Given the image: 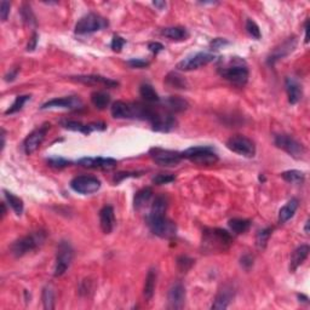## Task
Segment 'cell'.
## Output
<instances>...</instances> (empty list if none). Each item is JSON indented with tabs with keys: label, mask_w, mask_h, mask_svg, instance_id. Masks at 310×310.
Masks as SVG:
<instances>
[{
	"label": "cell",
	"mask_w": 310,
	"mask_h": 310,
	"mask_svg": "<svg viewBox=\"0 0 310 310\" xmlns=\"http://www.w3.org/2000/svg\"><path fill=\"white\" fill-rule=\"evenodd\" d=\"M5 137H6V131L4 129H1V152L5 148Z\"/></svg>",
	"instance_id": "6f0895ef"
},
{
	"label": "cell",
	"mask_w": 310,
	"mask_h": 310,
	"mask_svg": "<svg viewBox=\"0 0 310 310\" xmlns=\"http://www.w3.org/2000/svg\"><path fill=\"white\" fill-rule=\"evenodd\" d=\"M50 129V124H44L39 129H35L33 132L29 133L23 142V151L27 155L33 154L38 151L42 143L44 142L45 136Z\"/></svg>",
	"instance_id": "4fadbf2b"
},
{
	"label": "cell",
	"mask_w": 310,
	"mask_h": 310,
	"mask_svg": "<svg viewBox=\"0 0 310 310\" xmlns=\"http://www.w3.org/2000/svg\"><path fill=\"white\" fill-rule=\"evenodd\" d=\"M168 206V200L165 195H157L155 198L153 204H152L151 211H149V217H156V216H165Z\"/></svg>",
	"instance_id": "f1b7e54d"
},
{
	"label": "cell",
	"mask_w": 310,
	"mask_h": 310,
	"mask_svg": "<svg viewBox=\"0 0 310 310\" xmlns=\"http://www.w3.org/2000/svg\"><path fill=\"white\" fill-rule=\"evenodd\" d=\"M125 44H126V40L124 39V38H121L120 35H114L113 39H111V43H110V48L111 50L115 51V52H120L121 49L124 48Z\"/></svg>",
	"instance_id": "bcb514c9"
},
{
	"label": "cell",
	"mask_w": 310,
	"mask_h": 310,
	"mask_svg": "<svg viewBox=\"0 0 310 310\" xmlns=\"http://www.w3.org/2000/svg\"><path fill=\"white\" fill-rule=\"evenodd\" d=\"M161 34L164 37L168 38L171 40H184L188 37V32L184 27H167L161 31Z\"/></svg>",
	"instance_id": "1f68e13d"
},
{
	"label": "cell",
	"mask_w": 310,
	"mask_h": 310,
	"mask_svg": "<svg viewBox=\"0 0 310 310\" xmlns=\"http://www.w3.org/2000/svg\"><path fill=\"white\" fill-rule=\"evenodd\" d=\"M69 79L73 81H77V83L84 84V85H103L105 88H116L119 85L116 80L99 74L75 75V77H70Z\"/></svg>",
	"instance_id": "ac0fdd59"
},
{
	"label": "cell",
	"mask_w": 310,
	"mask_h": 310,
	"mask_svg": "<svg viewBox=\"0 0 310 310\" xmlns=\"http://www.w3.org/2000/svg\"><path fill=\"white\" fill-rule=\"evenodd\" d=\"M70 188L79 194L90 195L99 192L101 181L94 176H78L70 181Z\"/></svg>",
	"instance_id": "7c38bea8"
},
{
	"label": "cell",
	"mask_w": 310,
	"mask_h": 310,
	"mask_svg": "<svg viewBox=\"0 0 310 310\" xmlns=\"http://www.w3.org/2000/svg\"><path fill=\"white\" fill-rule=\"evenodd\" d=\"M149 156L156 165L165 167L177 166L179 162L182 161L183 156L182 153L176 151H170V149L159 148V147H154L149 151Z\"/></svg>",
	"instance_id": "52a82bcc"
},
{
	"label": "cell",
	"mask_w": 310,
	"mask_h": 310,
	"mask_svg": "<svg viewBox=\"0 0 310 310\" xmlns=\"http://www.w3.org/2000/svg\"><path fill=\"white\" fill-rule=\"evenodd\" d=\"M4 197L5 199H6V203L9 204L10 207L12 208L13 212H15L17 216H21L23 212V200L21 199V198L16 197L15 194H12L11 192H9V190H5L4 189Z\"/></svg>",
	"instance_id": "d6a6232c"
},
{
	"label": "cell",
	"mask_w": 310,
	"mask_h": 310,
	"mask_svg": "<svg viewBox=\"0 0 310 310\" xmlns=\"http://www.w3.org/2000/svg\"><path fill=\"white\" fill-rule=\"evenodd\" d=\"M152 197H153V190H152V188H143L138 190L136 193L135 198H133V207H135V210L140 211L141 208H143L151 201Z\"/></svg>",
	"instance_id": "f546056e"
},
{
	"label": "cell",
	"mask_w": 310,
	"mask_h": 310,
	"mask_svg": "<svg viewBox=\"0 0 310 310\" xmlns=\"http://www.w3.org/2000/svg\"><path fill=\"white\" fill-rule=\"evenodd\" d=\"M38 39H39V35H38V33H35L34 32L33 35H32V38L29 39L28 45H27V51H28V52H32V51H34L35 49H37Z\"/></svg>",
	"instance_id": "f5cc1de1"
},
{
	"label": "cell",
	"mask_w": 310,
	"mask_h": 310,
	"mask_svg": "<svg viewBox=\"0 0 310 310\" xmlns=\"http://www.w3.org/2000/svg\"><path fill=\"white\" fill-rule=\"evenodd\" d=\"M73 256H74V252H73L70 244L68 241H61L58 245V249H57L53 276L58 277L66 273L67 269L70 266V263H72Z\"/></svg>",
	"instance_id": "9c48e42d"
},
{
	"label": "cell",
	"mask_w": 310,
	"mask_h": 310,
	"mask_svg": "<svg viewBox=\"0 0 310 310\" xmlns=\"http://www.w3.org/2000/svg\"><path fill=\"white\" fill-rule=\"evenodd\" d=\"M221 75L233 85L243 88L249 81L250 72L244 59L233 57L229 62V66L222 68Z\"/></svg>",
	"instance_id": "3957f363"
},
{
	"label": "cell",
	"mask_w": 310,
	"mask_h": 310,
	"mask_svg": "<svg viewBox=\"0 0 310 310\" xmlns=\"http://www.w3.org/2000/svg\"><path fill=\"white\" fill-rule=\"evenodd\" d=\"M165 83H166L168 86H171V88L178 90H184L188 86V83H187L186 79L176 72L168 73L166 78H165Z\"/></svg>",
	"instance_id": "e575fe53"
},
{
	"label": "cell",
	"mask_w": 310,
	"mask_h": 310,
	"mask_svg": "<svg viewBox=\"0 0 310 310\" xmlns=\"http://www.w3.org/2000/svg\"><path fill=\"white\" fill-rule=\"evenodd\" d=\"M271 233H273V228H265V229L259 230L257 233V235H256V244H257L259 249H265L269 238L271 236Z\"/></svg>",
	"instance_id": "ab89813d"
},
{
	"label": "cell",
	"mask_w": 310,
	"mask_h": 310,
	"mask_svg": "<svg viewBox=\"0 0 310 310\" xmlns=\"http://www.w3.org/2000/svg\"><path fill=\"white\" fill-rule=\"evenodd\" d=\"M299 205V201L296 198L291 199L285 206H282L279 211V223L284 224L287 221H290L293 216H295L296 211H297Z\"/></svg>",
	"instance_id": "4316f807"
},
{
	"label": "cell",
	"mask_w": 310,
	"mask_h": 310,
	"mask_svg": "<svg viewBox=\"0 0 310 310\" xmlns=\"http://www.w3.org/2000/svg\"><path fill=\"white\" fill-rule=\"evenodd\" d=\"M285 89H286L288 102L291 104H297L303 96V90L297 79L288 77L285 80Z\"/></svg>",
	"instance_id": "603a6c76"
},
{
	"label": "cell",
	"mask_w": 310,
	"mask_h": 310,
	"mask_svg": "<svg viewBox=\"0 0 310 310\" xmlns=\"http://www.w3.org/2000/svg\"><path fill=\"white\" fill-rule=\"evenodd\" d=\"M259 181H260V182H264V181H265L264 176H259Z\"/></svg>",
	"instance_id": "6125c7cd"
},
{
	"label": "cell",
	"mask_w": 310,
	"mask_h": 310,
	"mask_svg": "<svg viewBox=\"0 0 310 310\" xmlns=\"http://www.w3.org/2000/svg\"><path fill=\"white\" fill-rule=\"evenodd\" d=\"M240 264L243 268L246 269V270H249V269L254 265V258H252V256H250V255L243 256L240 259Z\"/></svg>",
	"instance_id": "816d5d0a"
},
{
	"label": "cell",
	"mask_w": 310,
	"mask_h": 310,
	"mask_svg": "<svg viewBox=\"0 0 310 310\" xmlns=\"http://www.w3.org/2000/svg\"><path fill=\"white\" fill-rule=\"evenodd\" d=\"M175 175H171V173H159L153 178V183L156 186H162V184H168L175 182Z\"/></svg>",
	"instance_id": "f6af8a7d"
},
{
	"label": "cell",
	"mask_w": 310,
	"mask_h": 310,
	"mask_svg": "<svg viewBox=\"0 0 310 310\" xmlns=\"http://www.w3.org/2000/svg\"><path fill=\"white\" fill-rule=\"evenodd\" d=\"M111 115L115 119H133V105L132 103L116 101L111 104Z\"/></svg>",
	"instance_id": "cb8c5ba5"
},
{
	"label": "cell",
	"mask_w": 310,
	"mask_h": 310,
	"mask_svg": "<svg viewBox=\"0 0 310 310\" xmlns=\"http://www.w3.org/2000/svg\"><path fill=\"white\" fill-rule=\"evenodd\" d=\"M43 304H44V308L46 310H53L55 309V293L51 286H46L43 290Z\"/></svg>",
	"instance_id": "74e56055"
},
{
	"label": "cell",
	"mask_w": 310,
	"mask_h": 310,
	"mask_svg": "<svg viewBox=\"0 0 310 310\" xmlns=\"http://www.w3.org/2000/svg\"><path fill=\"white\" fill-rule=\"evenodd\" d=\"M281 177L286 182H288V183L302 184L304 182V179H306V175H304V172H302V171L288 170L281 173Z\"/></svg>",
	"instance_id": "8d00e7d4"
},
{
	"label": "cell",
	"mask_w": 310,
	"mask_h": 310,
	"mask_svg": "<svg viewBox=\"0 0 310 310\" xmlns=\"http://www.w3.org/2000/svg\"><path fill=\"white\" fill-rule=\"evenodd\" d=\"M108 26H109V22H108L107 18L102 17L97 13H88L84 17H81L78 21V23L75 24V33L79 35L91 34L105 29Z\"/></svg>",
	"instance_id": "8992f818"
},
{
	"label": "cell",
	"mask_w": 310,
	"mask_h": 310,
	"mask_svg": "<svg viewBox=\"0 0 310 310\" xmlns=\"http://www.w3.org/2000/svg\"><path fill=\"white\" fill-rule=\"evenodd\" d=\"M310 252V247L308 245H301L297 249L293 251L292 256H291L290 260V271L291 273H295L296 270L306 262V259L308 258Z\"/></svg>",
	"instance_id": "d4e9b609"
},
{
	"label": "cell",
	"mask_w": 310,
	"mask_h": 310,
	"mask_svg": "<svg viewBox=\"0 0 310 310\" xmlns=\"http://www.w3.org/2000/svg\"><path fill=\"white\" fill-rule=\"evenodd\" d=\"M227 148L245 157H254L256 155V146L254 141L245 136L236 135L227 141Z\"/></svg>",
	"instance_id": "8fae6325"
},
{
	"label": "cell",
	"mask_w": 310,
	"mask_h": 310,
	"mask_svg": "<svg viewBox=\"0 0 310 310\" xmlns=\"http://www.w3.org/2000/svg\"><path fill=\"white\" fill-rule=\"evenodd\" d=\"M233 236L227 230L221 228H207L203 232V251L207 254H219L224 252L232 246Z\"/></svg>",
	"instance_id": "6da1fadb"
},
{
	"label": "cell",
	"mask_w": 310,
	"mask_h": 310,
	"mask_svg": "<svg viewBox=\"0 0 310 310\" xmlns=\"http://www.w3.org/2000/svg\"><path fill=\"white\" fill-rule=\"evenodd\" d=\"M140 95L148 104H154V103H159L161 101L157 92L155 91L151 84H142L140 86Z\"/></svg>",
	"instance_id": "4dcf8cb0"
},
{
	"label": "cell",
	"mask_w": 310,
	"mask_h": 310,
	"mask_svg": "<svg viewBox=\"0 0 310 310\" xmlns=\"http://www.w3.org/2000/svg\"><path fill=\"white\" fill-rule=\"evenodd\" d=\"M176 124H177V121H176L175 116L172 115V113H170L167 110L164 113V111L156 109L153 119L151 120L152 129L157 132L171 131V130L176 127Z\"/></svg>",
	"instance_id": "9a60e30c"
},
{
	"label": "cell",
	"mask_w": 310,
	"mask_h": 310,
	"mask_svg": "<svg viewBox=\"0 0 310 310\" xmlns=\"http://www.w3.org/2000/svg\"><path fill=\"white\" fill-rule=\"evenodd\" d=\"M182 156H183V159H188L189 161L194 162V164L206 165V166L214 165L219 160L218 154L211 146L192 147V148L182 152Z\"/></svg>",
	"instance_id": "277c9868"
},
{
	"label": "cell",
	"mask_w": 310,
	"mask_h": 310,
	"mask_svg": "<svg viewBox=\"0 0 310 310\" xmlns=\"http://www.w3.org/2000/svg\"><path fill=\"white\" fill-rule=\"evenodd\" d=\"M148 49L152 51V52L154 53V55H157L159 52H161L162 50H164V45L160 44V43L157 42H153V43H149L148 44Z\"/></svg>",
	"instance_id": "db71d44e"
},
{
	"label": "cell",
	"mask_w": 310,
	"mask_h": 310,
	"mask_svg": "<svg viewBox=\"0 0 310 310\" xmlns=\"http://www.w3.org/2000/svg\"><path fill=\"white\" fill-rule=\"evenodd\" d=\"M21 15H22V18L23 21L26 23H28L29 26H32V24H37V21H35V16L33 11H32L31 6L27 4H24L22 6V9H21Z\"/></svg>",
	"instance_id": "ee69618b"
},
{
	"label": "cell",
	"mask_w": 310,
	"mask_h": 310,
	"mask_svg": "<svg viewBox=\"0 0 310 310\" xmlns=\"http://www.w3.org/2000/svg\"><path fill=\"white\" fill-rule=\"evenodd\" d=\"M168 308L170 309H182L186 303V287L181 281L173 282L167 293Z\"/></svg>",
	"instance_id": "e0dca14e"
},
{
	"label": "cell",
	"mask_w": 310,
	"mask_h": 310,
	"mask_svg": "<svg viewBox=\"0 0 310 310\" xmlns=\"http://www.w3.org/2000/svg\"><path fill=\"white\" fill-rule=\"evenodd\" d=\"M216 56L210 52H198L195 55L188 56L187 58L182 59L177 63V69L182 72H192V70L200 69V68L207 66L208 63L213 62Z\"/></svg>",
	"instance_id": "30bf717a"
},
{
	"label": "cell",
	"mask_w": 310,
	"mask_h": 310,
	"mask_svg": "<svg viewBox=\"0 0 310 310\" xmlns=\"http://www.w3.org/2000/svg\"><path fill=\"white\" fill-rule=\"evenodd\" d=\"M195 260L193 258L188 257V256H179L176 260V264H177L178 270L181 273H187V271L192 269V266L194 265Z\"/></svg>",
	"instance_id": "60d3db41"
},
{
	"label": "cell",
	"mask_w": 310,
	"mask_h": 310,
	"mask_svg": "<svg viewBox=\"0 0 310 310\" xmlns=\"http://www.w3.org/2000/svg\"><path fill=\"white\" fill-rule=\"evenodd\" d=\"M246 32L249 33L250 37H252L254 39L256 40H259L260 38H262V33H260V29L259 27H258V24L255 22V21H252L251 18H249V20L246 21Z\"/></svg>",
	"instance_id": "b9f144b4"
},
{
	"label": "cell",
	"mask_w": 310,
	"mask_h": 310,
	"mask_svg": "<svg viewBox=\"0 0 310 310\" xmlns=\"http://www.w3.org/2000/svg\"><path fill=\"white\" fill-rule=\"evenodd\" d=\"M225 45H229V42L227 39H223V38H216L210 43L211 49H213V50H219Z\"/></svg>",
	"instance_id": "f907efd6"
},
{
	"label": "cell",
	"mask_w": 310,
	"mask_h": 310,
	"mask_svg": "<svg viewBox=\"0 0 310 310\" xmlns=\"http://www.w3.org/2000/svg\"><path fill=\"white\" fill-rule=\"evenodd\" d=\"M296 46H297V39H296V37L288 38L281 45L277 46L275 50L271 52V55L268 57V64L273 66L279 59H282L284 57L288 56L291 52L295 51Z\"/></svg>",
	"instance_id": "ffe728a7"
},
{
	"label": "cell",
	"mask_w": 310,
	"mask_h": 310,
	"mask_svg": "<svg viewBox=\"0 0 310 310\" xmlns=\"http://www.w3.org/2000/svg\"><path fill=\"white\" fill-rule=\"evenodd\" d=\"M142 172H119L116 173L115 177H114V182L115 183H120L121 181H124L125 178H129V177H138L141 176Z\"/></svg>",
	"instance_id": "681fc988"
},
{
	"label": "cell",
	"mask_w": 310,
	"mask_h": 310,
	"mask_svg": "<svg viewBox=\"0 0 310 310\" xmlns=\"http://www.w3.org/2000/svg\"><path fill=\"white\" fill-rule=\"evenodd\" d=\"M304 232H306L307 235H309V219H307L306 227H304Z\"/></svg>",
	"instance_id": "94428289"
},
{
	"label": "cell",
	"mask_w": 310,
	"mask_h": 310,
	"mask_svg": "<svg viewBox=\"0 0 310 310\" xmlns=\"http://www.w3.org/2000/svg\"><path fill=\"white\" fill-rule=\"evenodd\" d=\"M5 214H6V206H5V203L1 204V218H4Z\"/></svg>",
	"instance_id": "680465c9"
},
{
	"label": "cell",
	"mask_w": 310,
	"mask_h": 310,
	"mask_svg": "<svg viewBox=\"0 0 310 310\" xmlns=\"http://www.w3.org/2000/svg\"><path fill=\"white\" fill-rule=\"evenodd\" d=\"M78 164L83 167L94 168V170H111L118 165V161L111 157H83L78 160Z\"/></svg>",
	"instance_id": "d6986e66"
},
{
	"label": "cell",
	"mask_w": 310,
	"mask_h": 310,
	"mask_svg": "<svg viewBox=\"0 0 310 310\" xmlns=\"http://www.w3.org/2000/svg\"><path fill=\"white\" fill-rule=\"evenodd\" d=\"M91 103L97 109H105L110 103V96L105 92L95 91L91 94Z\"/></svg>",
	"instance_id": "836d02e7"
},
{
	"label": "cell",
	"mask_w": 310,
	"mask_h": 310,
	"mask_svg": "<svg viewBox=\"0 0 310 310\" xmlns=\"http://www.w3.org/2000/svg\"><path fill=\"white\" fill-rule=\"evenodd\" d=\"M274 143L277 148L286 152L288 155H291L295 159H302L306 154V147L290 135H284V133L276 135L274 138Z\"/></svg>",
	"instance_id": "ba28073f"
},
{
	"label": "cell",
	"mask_w": 310,
	"mask_h": 310,
	"mask_svg": "<svg viewBox=\"0 0 310 310\" xmlns=\"http://www.w3.org/2000/svg\"><path fill=\"white\" fill-rule=\"evenodd\" d=\"M165 109L170 113H182L189 108V103L179 96H170L164 101Z\"/></svg>",
	"instance_id": "484cf974"
},
{
	"label": "cell",
	"mask_w": 310,
	"mask_h": 310,
	"mask_svg": "<svg viewBox=\"0 0 310 310\" xmlns=\"http://www.w3.org/2000/svg\"><path fill=\"white\" fill-rule=\"evenodd\" d=\"M62 127L69 131L81 132L84 135H89L92 131H104L107 129V125L104 122H90V124H83L80 121L75 120H62Z\"/></svg>",
	"instance_id": "2e32d148"
},
{
	"label": "cell",
	"mask_w": 310,
	"mask_h": 310,
	"mask_svg": "<svg viewBox=\"0 0 310 310\" xmlns=\"http://www.w3.org/2000/svg\"><path fill=\"white\" fill-rule=\"evenodd\" d=\"M10 9H11V4H10L9 1L2 0V1L0 2V17H1L2 22H5V21L7 20V17H9Z\"/></svg>",
	"instance_id": "7dc6e473"
},
{
	"label": "cell",
	"mask_w": 310,
	"mask_h": 310,
	"mask_svg": "<svg viewBox=\"0 0 310 310\" xmlns=\"http://www.w3.org/2000/svg\"><path fill=\"white\" fill-rule=\"evenodd\" d=\"M153 5L159 10H164L165 7H166V2L165 1H154Z\"/></svg>",
	"instance_id": "9f6ffc18"
},
{
	"label": "cell",
	"mask_w": 310,
	"mask_h": 310,
	"mask_svg": "<svg viewBox=\"0 0 310 310\" xmlns=\"http://www.w3.org/2000/svg\"><path fill=\"white\" fill-rule=\"evenodd\" d=\"M127 64L131 68H147L151 63H149V61L142 58H132L127 61Z\"/></svg>",
	"instance_id": "c3c4849f"
},
{
	"label": "cell",
	"mask_w": 310,
	"mask_h": 310,
	"mask_svg": "<svg viewBox=\"0 0 310 310\" xmlns=\"http://www.w3.org/2000/svg\"><path fill=\"white\" fill-rule=\"evenodd\" d=\"M230 230L236 235H240V234L246 233L247 230L251 227V221L249 219H243V218H233L228 222Z\"/></svg>",
	"instance_id": "d590c367"
},
{
	"label": "cell",
	"mask_w": 310,
	"mask_h": 310,
	"mask_svg": "<svg viewBox=\"0 0 310 310\" xmlns=\"http://www.w3.org/2000/svg\"><path fill=\"white\" fill-rule=\"evenodd\" d=\"M45 240L46 233L44 230H38V232L28 234V235L13 241L11 247H10V251L15 257H23L24 255L40 249L44 245Z\"/></svg>",
	"instance_id": "7a4b0ae2"
},
{
	"label": "cell",
	"mask_w": 310,
	"mask_h": 310,
	"mask_svg": "<svg viewBox=\"0 0 310 310\" xmlns=\"http://www.w3.org/2000/svg\"><path fill=\"white\" fill-rule=\"evenodd\" d=\"M18 72H20V68H15V69L10 70V72L5 75V81H7V83L10 81V83H11V81H13L16 78H17Z\"/></svg>",
	"instance_id": "11a10c76"
},
{
	"label": "cell",
	"mask_w": 310,
	"mask_h": 310,
	"mask_svg": "<svg viewBox=\"0 0 310 310\" xmlns=\"http://www.w3.org/2000/svg\"><path fill=\"white\" fill-rule=\"evenodd\" d=\"M147 224H148L151 232L154 235L159 236L161 239H172L177 233L176 223L168 219L166 216H156V217H147Z\"/></svg>",
	"instance_id": "5b68a950"
},
{
	"label": "cell",
	"mask_w": 310,
	"mask_h": 310,
	"mask_svg": "<svg viewBox=\"0 0 310 310\" xmlns=\"http://www.w3.org/2000/svg\"><path fill=\"white\" fill-rule=\"evenodd\" d=\"M48 165L50 167H52V168H57V170H61V168H64V167L69 166L70 161H69V160L64 159V157L55 156V157H50V159H48Z\"/></svg>",
	"instance_id": "7bdbcfd3"
},
{
	"label": "cell",
	"mask_w": 310,
	"mask_h": 310,
	"mask_svg": "<svg viewBox=\"0 0 310 310\" xmlns=\"http://www.w3.org/2000/svg\"><path fill=\"white\" fill-rule=\"evenodd\" d=\"M297 297H298V299H302V302H306V303H308L309 298L307 297V296H304V295H297Z\"/></svg>",
	"instance_id": "91938a15"
},
{
	"label": "cell",
	"mask_w": 310,
	"mask_h": 310,
	"mask_svg": "<svg viewBox=\"0 0 310 310\" xmlns=\"http://www.w3.org/2000/svg\"><path fill=\"white\" fill-rule=\"evenodd\" d=\"M100 225L104 234L113 232L114 225H115V214H114V208L110 205L104 206L100 211Z\"/></svg>",
	"instance_id": "7402d4cb"
},
{
	"label": "cell",
	"mask_w": 310,
	"mask_h": 310,
	"mask_svg": "<svg viewBox=\"0 0 310 310\" xmlns=\"http://www.w3.org/2000/svg\"><path fill=\"white\" fill-rule=\"evenodd\" d=\"M234 295H235V291H234L233 285L225 284L224 286H222L221 290L218 291V293H217L211 308L216 310L227 309L228 307H229L232 299L234 298Z\"/></svg>",
	"instance_id": "44dd1931"
},
{
	"label": "cell",
	"mask_w": 310,
	"mask_h": 310,
	"mask_svg": "<svg viewBox=\"0 0 310 310\" xmlns=\"http://www.w3.org/2000/svg\"><path fill=\"white\" fill-rule=\"evenodd\" d=\"M156 277L157 273L156 269L151 268L149 269L148 274L146 276V281H144V287H143V296L147 301H151L154 296L155 291V284H156Z\"/></svg>",
	"instance_id": "83f0119b"
},
{
	"label": "cell",
	"mask_w": 310,
	"mask_h": 310,
	"mask_svg": "<svg viewBox=\"0 0 310 310\" xmlns=\"http://www.w3.org/2000/svg\"><path fill=\"white\" fill-rule=\"evenodd\" d=\"M84 105L83 101H81L77 96H68V97H61V99H53L51 101L44 103L40 107V109H81Z\"/></svg>",
	"instance_id": "5bb4252c"
},
{
	"label": "cell",
	"mask_w": 310,
	"mask_h": 310,
	"mask_svg": "<svg viewBox=\"0 0 310 310\" xmlns=\"http://www.w3.org/2000/svg\"><path fill=\"white\" fill-rule=\"evenodd\" d=\"M29 100H31V96H29V95H22V96H17L16 97L15 102H13L11 104V107H10L9 109L5 111V114H6V115H11V114L17 113V111H20L21 109H22L23 105L26 104V102H28Z\"/></svg>",
	"instance_id": "f35d334b"
}]
</instances>
